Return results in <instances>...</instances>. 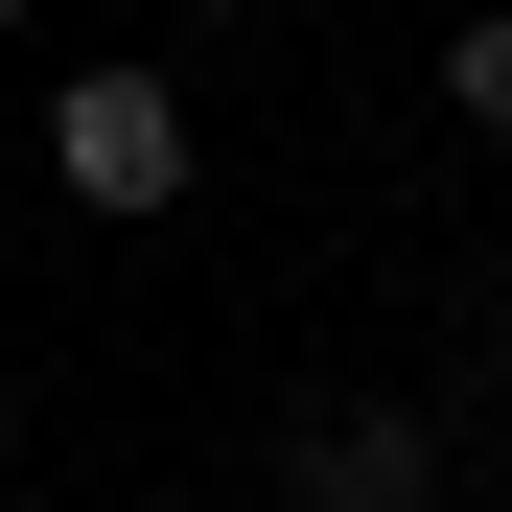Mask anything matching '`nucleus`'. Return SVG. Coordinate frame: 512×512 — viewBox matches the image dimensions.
<instances>
[{
    "instance_id": "nucleus-4",
    "label": "nucleus",
    "mask_w": 512,
    "mask_h": 512,
    "mask_svg": "<svg viewBox=\"0 0 512 512\" xmlns=\"http://www.w3.org/2000/svg\"><path fill=\"white\" fill-rule=\"evenodd\" d=\"M0 24H24V0H0Z\"/></svg>"
},
{
    "instance_id": "nucleus-2",
    "label": "nucleus",
    "mask_w": 512,
    "mask_h": 512,
    "mask_svg": "<svg viewBox=\"0 0 512 512\" xmlns=\"http://www.w3.org/2000/svg\"><path fill=\"white\" fill-rule=\"evenodd\" d=\"M303 512H419V419H303Z\"/></svg>"
},
{
    "instance_id": "nucleus-3",
    "label": "nucleus",
    "mask_w": 512,
    "mask_h": 512,
    "mask_svg": "<svg viewBox=\"0 0 512 512\" xmlns=\"http://www.w3.org/2000/svg\"><path fill=\"white\" fill-rule=\"evenodd\" d=\"M443 94H466V117L512 140V0H466V24H443Z\"/></svg>"
},
{
    "instance_id": "nucleus-1",
    "label": "nucleus",
    "mask_w": 512,
    "mask_h": 512,
    "mask_svg": "<svg viewBox=\"0 0 512 512\" xmlns=\"http://www.w3.org/2000/svg\"><path fill=\"white\" fill-rule=\"evenodd\" d=\"M47 187L70 210H187V94H163V70H70V94H47Z\"/></svg>"
}]
</instances>
